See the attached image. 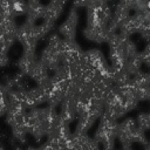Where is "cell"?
<instances>
[{
	"label": "cell",
	"mask_w": 150,
	"mask_h": 150,
	"mask_svg": "<svg viewBox=\"0 0 150 150\" xmlns=\"http://www.w3.org/2000/svg\"><path fill=\"white\" fill-rule=\"evenodd\" d=\"M116 137L122 148H131L132 143H138L142 145L149 143L145 136V131L138 127L136 120H134L132 117H127L118 123Z\"/></svg>",
	"instance_id": "6da1fadb"
},
{
	"label": "cell",
	"mask_w": 150,
	"mask_h": 150,
	"mask_svg": "<svg viewBox=\"0 0 150 150\" xmlns=\"http://www.w3.org/2000/svg\"><path fill=\"white\" fill-rule=\"evenodd\" d=\"M117 125L118 122L111 118L107 114H103L102 117L100 118V123L97 129L95 130L94 138L100 144H102L103 150H114L115 138H117L116 137Z\"/></svg>",
	"instance_id": "7a4b0ae2"
},
{
	"label": "cell",
	"mask_w": 150,
	"mask_h": 150,
	"mask_svg": "<svg viewBox=\"0 0 150 150\" xmlns=\"http://www.w3.org/2000/svg\"><path fill=\"white\" fill-rule=\"evenodd\" d=\"M79 23V13L76 7H71L66 20L59 26V34L69 41H75V35H76V27Z\"/></svg>",
	"instance_id": "3957f363"
},
{
	"label": "cell",
	"mask_w": 150,
	"mask_h": 150,
	"mask_svg": "<svg viewBox=\"0 0 150 150\" xmlns=\"http://www.w3.org/2000/svg\"><path fill=\"white\" fill-rule=\"evenodd\" d=\"M82 35L95 43H103L108 41V38L110 35L108 25L107 26H90L86 25V27L82 29Z\"/></svg>",
	"instance_id": "277c9868"
},
{
	"label": "cell",
	"mask_w": 150,
	"mask_h": 150,
	"mask_svg": "<svg viewBox=\"0 0 150 150\" xmlns=\"http://www.w3.org/2000/svg\"><path fill=\"white\" fill-rule=\"evenodd\" d=\"M39 60H40V57L36 55L35 52H23L22 55L19 57L16 66L21 74L28 76L29 73L32 71V69L34 68V66L39 62Z\"/></svg>",
	"instance_id": "5b68a950"
},
{
	"label": "cell",
	"mask_w": 150,
	"mask_h": 150,
	"mask_svg": "<svg viewBox=\"0 0 150 150\" xmlns=\"http://www.w3.org/2000/svg\"><path fill=\"white\" fill-rule=\"evenodd\" d=\"M48 100V94L43 91L39 86L34 88H29L27 90V96H26V105L28 109L33 107H40L43 103H47Z\"/></svg>",
	"instance_id": "8992f818"
},
{
	"label": "cell",
	"mask_w": 150,
	"mask_h": 150,
	"mask_svg": "<svg viewBox=\"0 0 150 150\" xmlns=\"http://www.w3.org/2000/svg\"><path fill=\"white\" fill-rule=\"evenodd\" d=\"M64 9V6L49 0V2L47 5H45V11H43V16L41 21H46V22H52L55 23V21L59 19V16L62 14Z\"/></svg>",
	"instance_id": "52a82bcc"
},
{
	"label": "cell",
	"mask_w": 150,
	"mask_h": 150,
	"mask_svg": "<svg viewBox=\"0 0 150 150\" xmlns=\"http://www.w3.org/2000/svg\"><path fill=\"white\" fill-rule=\"evenodd\" d=\"M96 117L94 115H91L90 112L84 115V116H81V117H77V124H76V128H75V131L74 134H79V135H84L87 134L90 128L94 125V123L96 122Z\"/></svg>",
	"instance_id": "ba28073f"
},
{
	"label": "cell",
	"mask_w": 150,
	"mask_h": 150,
	"mask_svg": "<svg viewBox=\"0 0 150 150\" xmlns=\"http://www.w3.org/2000/svg\"><path fill=\"white\" fill-rule=\"evenodd\" d=\"M143 63V57H142V53L139 52L138 54H136L135 56L128 59L124 63L123 69L130 75V76H135L136 74H138L141 71V67Z\"/></svg>",
	"instance_id": "9c48e42d"
},
{
	"label": "cell",
	"mask_w": 150,
	"mask_h": 150,
	"mask_svg": "<svg viewBox=\"0 0 150 150\" xmlns=\"http://www.w3.org/2000/svg\"><path fill=\"white\" fill-rule=\"evenodd\" d=\"M48 68L39 60V62L34 66V68L32 69V71L29 73V77L32 79V80H34L38 84L40 83V82H42L45 79H47L48 76H49V74H48Z\"/></svg>",
	"instance_id": "30bf717a"
},
{
	"label": "cell",
	"mask_w": 150,
	"mask_h": 150,
	"mask_svg": "<svg viewBox=\"0 0 150 150\" xmlns=\"http://www.w3.org/2000/svg\"><path fill=\"white\" fill-rule=\"evenodd\" d=\"M11 129H12V136L16 142H19L21 144H25L27 142L28 129H27L26 124H18V125L12 127Z\"/></svg>",
	"instance_id": "8fae6325"
},
{
	"label": "cell",
	"mask_w": 150,
	"mask_h": 150,
	"mask_svg": "<svg viewBox=\"0 0 150 150\" xmlns=\"http://www.w3.org/2000/svg\"><path fill=\"white\" fill-rule=\"evenodd\" d=\"M131 82L135 87L146 88L150 87V73L149 71H139L135 76H132Z\"/></svg>",
	"instance_id": "7c38bea8"
},
{
	"label": "cell",
	"mask_w": 150,
	"mask_h": 150,
	"mask_svg": "<svg viewBox=\"0 0 150 150\" xmlns=\"http://www.w3.org/2000/svg\"><path fill=\"white\" fill-rule=\"evenodd\" d=\"M136 122L141 129L144 131L150 130V111L149 112H139L136 117Z\"/></svg>",
	"instance_id": "4fadbf2b"
},
{
	"label": "cell",
	"mask_w": 150,
	"mask_h": 150,
	"mask_svg": "<svg viewBox=\"0 0 150 150\" xmlns=\"http://www.w3.org/2000/svg\"><path fill=\"white\" fill-rule=\"evenodd\" d=\"M90 0H73V6L76 7V8H80V7H87L88 4H89Z\"/></svg>",
	"instance_id": "5bb4252c"
},
{
	"label": "cell",
	"mask_w": 150,
	"mask_h": 150,
	"mask_svg": "<svg viewBox=\"0 0 150 150\" xmlns=\"http://www.w3.org/2000/svg\"><path fill=\"white\" fill-rule=\"evenodd\" d=\"M8 63H9L8 54H0V64H1V67H6Z\"/></svg>",
	"instance_id": "9a60e30c"
},
{
	"label": "cell",
	"mask_w": 150,
	"mask_h": 150,
	"mask_svg": "<svg viewBox=\"0 0 150 150\" xmlns=\"http://www.w3.org/2000/svg\"><path fill=\"white\" fill-rule=\"evenodd\" d=\"M53 1H55V2H57L60 5H62V6H66V4H67L68 0H53Z\"/></svg>",
	"instance_id": "2e32d148"
},
{
	"label": "cell",
	"mask_w": 150,
	"mask_h": 150,
	"mask_svg": "<svg viewBox=\"0 0 150 150\" xmlns=\"http://www.w3.org/2000/svg\"><path fill=\"white\" fill-rule=\"evenodd\" d=\"M143 150H150V143L145 144V145H144V149H143Z\"/></svg>",
	"instance_id": "e0dca14e"
},
{
	"label": "cell",
	"mask_w": 150,
	"mask_h": 150,
	"mask_svg": "<svg viewBox=\"0 0 150 150\" xmlns=\"http://www.w3.org/2000/svg\"><path fill=\"white\" fill-rule=\"evenodd\" d=\"M0 150H6V148H5V145H4V144H1V146H0Z\"/></svg>",
	"instance_id": "ac0fdd59"
},
{
	"label": "cell",
	"mask_w": 150,
	"mask_h": 150,
	"mask_svg": "<svg viewBox=\"0 0 150 150\" xmlns=\"http://www.w3.org/2000/svg\"><path fill=\"white\" fill-rule=\"evenodd\" d=\"M15 150H22L21 148H15Z\"/></svg>",
	"instance_id": "d6986e66"
},
{
	"label": "cell",
	"mask_w": 150,
	"mask_h": 150,
	"mask_svg": "<svg viewBox=\"0 0 150 150\" xmlns=\"http://www.w3.org/2000/svg\"><path fill=\"white\" fill-rule=\"evenodd\" d=\"M105 1H107V2H109V1H114V0H105Z\"/></svg>",
	"instance_id": "ffe728a7"
},
{
	"label": "cell",
	"mask_w": 150,
	"mask_h": 150,
	"mask_svg": "<svg viewBox=\"0 0 150 150\" xmlns=\"http://www.w3.org/2000/svg\"><path fill=\"white\" fill-rule=\"evenodd\" d=\"M18 1H22V0H18Z\"/></svg>",
	"instance_id": "44dd1931"
},
{
	"label": "cell",
	"mask_w": 150,
	"mask_h": 150,
	"mask_svg": "<svg viewBox=\"0 0 150 150\" xmlns=\"http://www.w3.org/2000/svg\"><path fill=\"white\" fill-rule=\"evenodd\" d=\"M114 150H115V149H114Z\"/></svg>",
	"instance_id": "7402d4cb"
}]
</instances>
